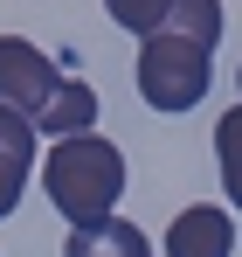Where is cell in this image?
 I'll return each mask as SVG.
<instances>
[{"mask_svg": "<svg viewBox=\"0 0 242 257\" xmlns=\"http://www.w3.org/2000/svg\"><path fill=\"white\" fill-rule=\"evenodd\" d=\"M214 153H222V181H228V202L242 209V104L214 118Z\"/></svg>", "mask_w": 242, "mask_h": 257, "instance_id": "obj_9", "label": "cell"}, {"mask_svg": "<svg viewBox=\"0 0 242 257\" xmlns=\"http://www.w3.org/2000/svg\"><path fill=\"white\" fill-rule=\"evenodd\" d=\"M62 257H152L146 229L124 222V215H97V222H76V236L62 243Z\"/></svg>", "mask_w": 242, "mask_h": 257, "instance_id": "obj_6", "label": "cell"}, {"mask_svg": "<svg viewBox=\"0 0 242 257\" xmlns=\"http://www.w3.org/2000/svg\"><path fill=\"white\" fill-rule=\"evenodd\" d=\"M104 14L118 21L124 35H152V28L166 21V0H104Z\"/></svg>", "mask_w": 242, "mask_h": 257, "instance_id": "obj_10", "label": "cell"}, {"mask_svg": "<svg viewBox=\"0 0 242 257\" xmlns=\"http://www.w3.org/2000/svg\"><path fill=\"white\" fill-rule=\"evenodd\" d=\"M236 250V222L228 209H180L173 215V229H166V257H228Z\"/></svg>", "mask_w": 242, "mask_h": 257, "instance_id": "obj_4", "label": "cell"}, {"mask_svg": "<svg viewBox=\"0 0 242 257\" xmlns=\"http://www.w3.org/2000/svg\"><path fill=\"white\" fill-rule=\"evenodd\" d=\"M222 21H228V14H222V0H166V21H160V28L194 35L201 49H214V42H222Z\"/></svg>", "mask_w": 242, "mask_h": 257, "instance_id": "obj_8", "label": "cell"}, {"mask_svg": "<svg viewBox=\"0 0 242 257\" xmlns=\"http://www.w3.org/2000/svg\"><path fill=\"white\" fill-rule=\"evenodd\" d=\"M56 84H62V70H56L28 35H0V104H14L21 118H35Z\"/></svg>", "mask_w": 242, "mask_h": 257, "instance_id": "obj_3", "label": "cell"}, {"mask_svg": "<svg viewBox=\"0 0 242 257\" xmlns=\"http://www.w3.org/2000/svg\"><path fill=\"white\" fill-rule=\"evenodd\" d=\"M28 125L48 132V139H62V132H90V125H97V90L83 84V77H62V84L48 90V104H42Z\"/></svg>", "mask_w": 242, "mask_h": 257, "instance_id": "obj_7", "label": "cell"}, {"mask_svg": "<svg viewBox=\"0 0 242 257\" xmlns=\"http://www.w3.org/2000/svg\"><path fill=\"white\" fill-rule=\"evenodd\" d=\"M28 174H35V125H28L14 104H0V215L21 209Z\"/></svg>", "mask_w": 242, "mask_h": 257, "instance_id": "obj_5", "label": "cell"}, {"mask_svg": "<svg viewBox=\"0 0 242 257\" xmlns=\"http://www.w3.org/2000/svg\"><path fill=\"white\" fill-rule=\"evenodd\" d=\"M42 195L70 222H97L124 195V153L104 132H62L48 146V160H42Z\"/></svg>", "mask_w": 242, "mask_h": 257, "instance_id": "obj_1", "label": "cell"}, {"mask_svg": "<svg viewBox=\"0 0 242 257\" xmlns=\"http://www.w3.org/2000/svg\"><path fill=\"white\" fill-rule=\"evenodd\" d=\"M132 84L152 111H194L214 84V49H201L194 35H173V28H152V35H138Z\"/></svg>", "mask_w": 242, "mask_h": 257, "instance_id": "obj_2", "label": "cell"}]
</instances>
